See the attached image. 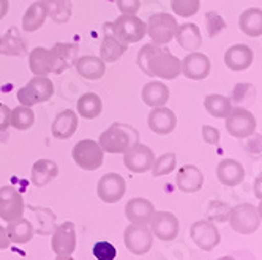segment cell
Listing matches in <instances>:
<instances>
[{
	"label": "cell",
	"mask_w": 262,
	"mask_h": 260,
	"mask_svg": "<svg viewBox=\"0 0 262 260\" xmlns=\"http://www.w3.org/2000/svg\"><path fill=\"white\" fill-rule=\"evenodd\" d=\"M0 55H8V57H26L27 55V43L17 27H10L0 36Z\"/></svg>",
	"instance_id": "603a6c76"
},
{
	"label": "cell",
	"mask_w": 262,
	"mask_h": 260,
	"mask_svg": "<svg viewBox=\"0 0 262 260\" xmlns=\"http://www.w3.org/2000/svg\"><path fill=\"white\" fill-rule=\"evenodd\" d=\"M59 175V166L52 159H38L35 161L32 166V172H30V180L32 184L36 188H43L48 183H51L55 177Z\"/></svg>",
	"instance_id": "4316f807"
},
{
	"label": "cell",
	"mask_w": 262,
	"mask_h": 260,
	"mask_svg": "<svg viewBox=\"0 0 262 260\" xmlns=\"http://www.w3.org/2000/svg\"><path fill=\"white\" fill-rule=\"evenodd\" d=\"M238 29L250 38H259L262 36V10L260 8H248L238 17Z\"/></svg>",
	"instance_id": "4dcf8cb0"
},
{
	"label": "cell",
	"mask_w": 262,
	"mask_h": 260,
	"mask_svg": "<svg viewBox=\"0 0 262 260\" xmlns=\"http://www.w3.org/2000/svg\"><path fill=\"white\" fill-rule=\"evenodd\" d=\"M76 112L85 120H93L100 117L103 112V101L100 95L93 93V91H87V93L81 95L76 104Z\"/></svg>",
	"instance_id": "d6a6232c"
},
{
	"label": "cell",
	"mask_w": 262,
	"mask_h": 260,
	"mask_svg": "<svg viewBox=\"0 0 262 260\" xmlns=\"http://www.w3.org/2000/svg\"><path fill=\"white\" fill-rule=\"evenodd\" d=\"M116 5L122 14H136L141 8V0H116Z\"/></svg>",
	"instance_id": "60d3db41"
},
{
	"label": "cell",
	"mask_w": 262,
	"mask_h": 260,
	"mask_svg": "<svg viewBox=\"0 0 262 260\" xmlns=\"http://www.w3.org/2000/svg\"><path fill=\"white\" fill-rule=\"evenodd\" d=\"M176 183L182 193H198L204 184V175L199 171V167L193 164H185L177 172Z\"/></svg>",
	"instance_id": "cb8c5ba5"
},
{
	"label": "cell",
	"mask_w": 262,
	"mask_h": 260,
	"mask_svg": "<svg viewBox=\"0 0 262 260\" xmlns=\"http://www.w3.org/2000/svg\"><path fill=\"white\" fill-rule=\"evenodd\" d=\"M176 166H177V156H176V153H172V152L163 153L161 156L155 158L150 172L154 174V177L169 175L176 169Z\"/></svg>",
	"instance_id": "74e56055"
},
{
	"label": "cell",
	"mask_w": 262,
	"mask_h": 260,
	"mask_svg": "<svg viewBox=\"0 0 262 260\" xmlns=\"http://www.w3.org/2000/svg\"><path fill=\"white\" fill-rule=\"evenodd\" d=\"M148 128L150 131H154L158 136H167L171 134L176 126H177V115L174 114V110L169 107L161 106V107H154L150 110L147 119Z\"/></svg>",
	"instance_id": "e0dca14e"
},
{
	"label": "cell",
	"mask_w": 262,
	"mask_h": 260,
	"mask_svg": "<svg viewBox=\"0 0 262 260\" xmlns=\"http://www.w3.org/2000/svg\"><path fill=\"white\" fill-rule=\"evenodd\" d=\"M48 17L55 22V24H67L73 13V5L71 0H43Z\"/></svg>",
	"instance_id": "d590c367"
},
{
	"label": "cell",
	"mask_w": 262,
	"mask_h": 260,
	"mask_svg": "<svg viewBox=\"0 0 262 260\" xmlns=\"http://www.w3.org/2000/svg\"><path fill=\"white\" fill-rule=\"evenodd\" d=\"M257 213H259V216L262 218V200H260V203H259V207H257Z\"/></svg>",
	"instance_id": "681fc988"
},
{
	"label": "cell",
	"mask_w": 262,
	"mask_h": 260,
	"mask_svg": "<svg viewBox=\"0 0 262 260\" xmlns=\"http://www.w3.org/2000/svg\"><path fill=\"white\" fill-rule=\"evenodd\" d=\"M201 0H171L172 11L180 17H191L198 14Z\"/></svg>",
	"instance_id": "f35d334b"
},
{
	"label": "cell",
	"mask_w": 262,
	"mask_h": 260,
	"mask_svg": "<svg viewBox=\"0 0 262 260\" xmlns=\"http://www.w3.org/2000/svg\"><path fill=\"white\" fill-rule=\"evenodd\" d=\"M204 107L213 119H226L232 110V100L224 95H207L204 98Z\"/></svg>",
	"instance_id": "e575fe53"
},
{
	"label": "cell",
	"mask_w": 262,
	"mask_h": 260,
	"mask_svg": "<svg viewBox=\"0 0 262 260\" xmlns=\"http://www.w3.org/2000/svg\"><path fill=\"white\" fill-rule=\"evenodd\" d=\"M10 119H11V109L0 103V133L7 131V129L10 128Z\"/></svg>",
	"instance_id": "7bdbcfd3"
},
{
	"label": "cell",
	"mask_w": 262,
	"mask_h": 260,
	"mask_svg": "<svg viewBox=\"0 0 262 260\" xmlns=\"http://www.w3.org/2000/svg\"><path fill=\"white\" fill-rule=\"evenodd\" d=\"M201 134H202L204 142L209 145H216L220 142V131L210 125H204L201 129Z\"/></svg>",
	"instance_id": "b9f144b4"
},
{
	"label": "cell",
	"mask_w": 262,
	"mask_h": 260,
	"mask_svg": "<svg viewBox=\"0 0 262 260\" xmlns=\"http://www.w3.org/2000/svg\"><path fill=\"white\" fill-rule=\"evenodd\" d=\"M126 193V181L120 174L109 172L98 180L97 194L104 203H117Z\"/></svg>",
	"instance_id": "7c38bea8"
},
{
	"label": "cell",
	"mask_w": 262,
	"mask_h": 260,
	"mask_svg": "<svg viewBox=\"0 0 262 260\" xmlns=\"http://www.w3.org/2000/svg\"><path fill=\"white\" fill-rule=\"evenodd\" d=\"M169 87L161 81H152L147 82L141 91V98L145 106L148 107H161L166 106V103L169 101Z\"/></svg>",
	"instance_id": "83f0119b"
},
{
	"label": "cell",
	"mask_w": 262,
	"mask_h": 260,
	"mask_svg": "<svg viewBox=\"0 0 262 260\" xmlns=\"http://www.w3.org/2000/svg\"><path fill=\"white\" fill-rule=\"evenodd\" d=\"M10 238H8V233H7V229L0 226V251L4 249H8L10 248Z\"/></svg>",
	"instance_id": "f6af8a7d"
},
{
	"label": "cell",
	"mask_w": 262,
	"mask_h": 260,
	"mask_svg": "<svg viewBox=\"0 0 262 260\" xmlns=\"http://www.w3.org/2000/svg\"><path fill=\"white\" fill-rule=\"evenodd\" d=\"M190 235L202 251H212L220 243V232L210 221H196L190 229Z\"/></svg>",
	"instance_id": "ac0fdd59"
},
{
	"label": "cell",
	"mask_w": 262,
	"mask_h": 260,
	"mask_svg": "<svg viewBox=\"0 0 262 260\" xmlns=\"http://www.w3.org/2000/svg\"><path fill=\"white\" fill-rule=\"evenodd\" d=\"M55 260H74L71 255H57V258Z\"/></svg>",
	"instance_id": "c3c4849f"
},
{
	"label": "cell",
	"mask_w": 262,
	"mask_h": 260,
	"mask_svg": "<svg viewBox=\"0 0 262 260\" xmlns=\"http://www.w3.org/2000/svg\"><path fill=\"white\" fill-rule=\"evenodd\" d=\"M139 142V133L126 123H112L106 131L98 137V144L104 153H120L123 155L131 147Z\"/></svg>",
	"instance_id": "7a4b0ae2"
},
{
	"label": "cell",
	"mask_w": 262,
	"mask_h": 260,
	"mask_svg": "<svg viewBox=\"0 0 262 260\" xmlns=\"http://www.w3.org/2000/svg\"><path fill=\"white\" fill-rule=\"evenodd\" d=\"M78 126H79L78 112H74L73 109H65L55 115V119L52 120V125H51L52 137L57 140H67L73 137Z\"/></svg>",
	"instance_id": "d6986e66"
},
{
	"label": "cell",
	"mask_w": 262,
	"mask_h": 260,
	"mask_svg": "<svg viewBox=\"0 0 262 260\" xmlns=\"http://www.w3.org/2000/svg\"><path fill=\"white\" fill-rule=\"evenodd\" d=\"M228 218L231 222V227L242 235L256 232L260 224V216L257 213V208L251 205V203H242V205L234 207L229 211Z\"/></svg>",
	"instance_id": "ba28073f"
},
{
	"label": "cell",
	"mask_w": 262,
	"mask_h": 260,
	"mask_svg": "<svg viewBox=\"0 0 262 260\" xmlns=\"http://www.w3.org/2000/svg\"><path fill=\"white\" fill-rule=\"evenodd\" d=\"M35 123V114L32 107L29 106H17L11 109V119H10V126L17 129V131H27Z\"/></svg>",
	"instance_id": "8d00e7d4"
},
{
	"label": "cell",
	"mask_w": 262,
	"mask_h": 260,
	"mask_svg": "<svg viewBox=\"0 0 262 260\" xmlns=\"http://www.w3.org/2000/svg\"><path fill=\"white\" fill-rule=\"evenodd\" d=\"M136 63L147 76H154L166 81H174L182 74V63L179 57L164 46L148 43L138 52Z\"/></svg>",
	"instance_id": "6da1fadb"
},
{
	"label": "cell",
	"mask_w": 262,
	"mask_h": 260,
	"mask_svg": "<svg viewBox=\"0 0 262 260\" xmlns=\"http://www.w3.org/2000/svg\"><path fill=\"white\" fill-rule=\"evenodd\" d=\"M254 196L257 197V199H260L262 200V172L257 175V178H256V181H254Z\"/></svg>",
	"instance_id": "bcb514c9"
},
{
	"label": "cell",
	"mask_w": 262,
	"mask_h": 260,
	"mask_svg": "<svg viewBox=\"0 0 262 260\" xmlns=\"http://www.w3.org/2000/svg\"><path fill=\"white\" fill-rule=\"evenodd\" d=\"M54 57H55V74H62L67 71L74 60L78 59V46L71 43H57L52 48Z\"/></svg>",
	"instance_id": "1f68e13d"
},
{
	"label": "cell",
	"mask_w": 262,
	"mask_h": 260,
	"mask_svg": "<svg viewBox=\"0 0 262 260\" xmlns=\"http://www.w3.org/2000/svg\"><path fill=\"white\" fill-rule=\"evenodd\" d=\"M179 219L171 211H155L154 218L150 221V230L154 237L163 240V241H171L179 235Z\"/></svg>",
	"instance_id": "2e32d148"
},
{
	"label": "cell",
	"mask_w": 262,
	"mask_h": 260,
	"mask_svg": "<svg viewBox=\"0 0 262 260\" xmlns=\"http://www.w3.org/2000/svg\"><path fill=\"white\" fill-rule=\"evenodd\" d=\"M51 248L57 255H71L76 251V227L71 221H65L54 230Z\"/></svg>",
	"instance_id": "5bb4252c"
},
{
	"label": "cell",
	"mask_w": 262,
	"mask_h": 260,
	"mask_svg": "<svg viewBox=\"0 0 262 260\" xmlns=\"http://www.w3.org/2000/svg\"><path fill=\"white\" fill-rule=\"evenodd\" d=\"M128 44L122 41L117 33L112 29V22H106L103 26V41L100 44V59L106 63L117 62L126 52Z\"/></svg>",
	"instance_id": "4fadbf2b"
},
{
	"label": "cell",
	"mask_w": 262,
	"mask_h": 260,
	"mask_svg": "<svg viewBox=\"0 0 262 260\" xmlns=\"http://www.w3.org/2000/svg\"><path fill=\"white\" fill-rule=\"evenodd\" d=\"M7 233H8L10 241H13V243L24 245L27 241H30L33 237V226L29 219L19 218V219H14V221L8 222Z\"/></svg>",
	"instance_id": "836d02e7"
},
{
	"label": "cell",
	"mask_w": 262,
	"mask_h": 260,
	"mask_svg": "<svg viewBox=\"0 0 262 260\" xmlns=\"http://www.w3.org/2000/svg\"><path fill=\"white\" fill-rule=\"evenodd\" d=\"M155 153L150 147L144 144H135L128 152L123 153V164L133 174H145L152 169Z\"/></svg>",
	"instance_id": "30bf717a"
},
{
	"label": "cell",
	"mask_w": 262,
	"mask_h": 260,
	"mask_svg": "<svg viewBox=\"0 0 262 260\" xmlns=\"http://www.w3.org/2000/svg\"><path fill=\"white\" fill-rule=\"evenodd\" d=\"M123 241L126 249L135 254V255H142L147 254L152 249L154 245V233L147 226L142 224H129L125 229L123 233Z\"/></svg>",
	"instance_id": "9c48e42d"
},
{
	"label": "cell",
	"mask_w": 262,
	"mask_h": 260,
	"mask_svg": "<svg viewBox=\"0 0 262 260\" xmlns=\"http://www.w3.org/2000/svg\"><path fill=\"white\" fill-rule=\"evenodd\" d=\"M182 63V74L185 78H188L191 81H202L210 74L212 69V63L210 59L202 52H190L183 60H180Z\"/></svg>",
	"instance_id": "9a60e30c"
},
{
	"label": "cell",
	"mask_w": 262,
	"mask_h": 260,
	"mask_svg": "<svg viewBox=\"0 0 262 260\" xmlns=\"http://www.w3.org/2000/svg\"><path fill=\"white\" fill-rule=\"evenodd\" d=\"M224 120H226L224 123L226 131L235 139H247L256 133V117L243 107H232L229 115Z\"/></svg>",
	"instance_id": "52a82bcc"
},
{
	"label": "cell",
	"mask_w": 262,
	"mask_h": 260,
	"mask_svg": "<svg viewBox=\"0 0 262 260\" xmlns=\"http://www.w3.org/2000/svg\"><path fill=\"white\" fill-rule=\"evenodd\" d=\"M74 68L81 78L87 81H98L106 73V62L95 55H82V57L74 60Z\"/></svg>",
	"instance_id": "d4e9b609"
},
{
	"label": "cell",
	"mask_w": 262,
	"mask_h": 260,
	"mask_svg": "<svg viewBox=\"0 0 262 260\" xmlns=\"http://www.w3.org/2000/svg\"><path fill=\"white\" fill-rule=\"evenodd\" d=\"M145 26H147L148 38H152V43L158 46L169 44L174 40L176 32L179 29V22L176 19V16L169 13L152 14L148 17V21L145 22Z\"/></svg>",
	"instance_id": "5b68a950"
},
{
	"label": "cell",
	"mask_w": 262,
	"mask_h": 260,
	"mask_svg": "<svg viewBox=\"0 0 262 260\" xmlns=\"http://www.w3.org/2000/svg\"><path fill=\"white\" fill-rule=\"evenodd\" d=\"M8 8H10V2L8 0H0V21L4 19L8 13Z\"/></svg>",
	"instance_id": "7dc6e473"
},
{
	"label": "cell",
	"mask_w": 262,
	"mask_h": 260,
	"mask_svg": "<svg viewBox=\"0 0 262 260\" xmlns=\"http://www.w3.org/2000/svg\"><path fill=\"white\" fill-rule=\"evenodd\" d=\"M29 68L33 76L55 74V57L52 49L38 46L29 52Z\"/></svg>",
	"instance_id": "ffe728a7"
},
{
	"label": "cell",
	"mask_w": 262,
	"mask_h": 260,
	"mask_svg": "<svg viewBox=\"0 0 262 260\" xmlns=\"http://www.w3.org/2000/svg\"><path fill=\"white\" fill-rule=\"evenodd\" d=\"M174 40L179 43V46L185 51L188 52H194V51H199V48L202 46V35H201V30L196 24H180L177 32H176V36Z\"/></svg>",
	"instance_id": "f1b7e54d"
},
{
	"label": "cell",
	"mask_w": 262,
	"mask_h": 260,
	"mask_svg": "<svg viewBox=\"0 0 262 260\" xmlns=\"http://www.w3.org/2000/svg\"><path fill=\"white\" fill-rule=\"evenodd\" d=\"M207 21H209V33H210V36L218 35L220 30L224 27V26H218V24H216L218 21H223V19H221V17H220L215 11H210V13L207 14Z\"/></svg>",
	"instance_id": "ee69618b"
},
{
	"label": "cell",
	"mask_w": 262,
	"mask_h": 260,
	"mask_svg": "<svg viewBox=\"0 0 262 260\" xmlns=\"http://www.w3.org/2000/svg\"><path fill=\"white\" fill-rule=\"evenodd\" d=\"M26 211V203L23 194L13 186L0 188V218L2 221H14L23 218Z\"/></svg>",
	"instance_id": "8fae6325"
},
{
	"label": "cell",
	"mask_w": 262,
	"mask_h": 260,
	"mask_svg": "<svg viewBox=\"0 0 262 260\" xmlns=\"http://www.w3.org/2000/svg\"><path fill=\"white\" fill-rule=\"evenodd\" d=\"M218 260H234L232 257H221V258H218Z\"/></svg>",
	"instance_id": "f907efd6"
},
{
	"label": "cell",
	"mask_w": 262,
	"mask_h": 260,
	"mask_svg": "<svg viewBox=\"0 0 262 260\" xmlns=\"http://www.w3.org/2000/svg\"><path fill=\"white\" fill-rule=\"evenodd\" d=\"M54 95V82L48 76H33L24 87L17 90V101L23 106L33 107L46 103Z\"/></svg>",
	"instance_id": "277c9868"
},
{
	"label": "cell",
	"mask_w": 262,
	"mask_h": 260,
	"mask_svg": "<svg viewBox=\"0 0 262 260\" xmlns=\"http://www.w3.org/2000/svg\"><path fill=\"white\" fill-rule=\"evenodd\" d=\"M71 158L78 167L82 171L93 172L100 169L104 162V150L98 140L92 139H82L78 144H74L71 150Z\"/></svg>",
	"instance_id": "3957f363"
},
{
	"label": "cell",
	"mask_w": 262,
	"mask_h": 260,
	"mask_svg": "<svg viewBox=\"0 0 262 260\" xmlns=\"http://www.w3.org/2000/svg\"><path fill=\"white\" fill-rule=\"evenodd\" d=\"M216 177L224 186H238L245 180V169L235 159H223L216 167Z\"/></svg>",
	"instance_id": "484cf974"
},
{
	"label": "cell",
	"mask_w": 262,
	"mask_h": 260,
	"mask_svg": "<svg viewBox=\"0 0 262 260\" xmlns=\"http://www.w3.org/2000/svg\"><path fill=\"white\" fill-rule=\"evenodd\" d=\"M112 29L128 46L141 41L147 35L145 22L136 14H120L119 17H116V21H112Z\"/></svg>",
	"instance_id": "8992f818"
},
{
	"label": "cell",
	"mask_w": 262,
	"mask_h": 260,
	"mask_svg": "<svg viewBox=\"0 0 262 260\" xmlns=\"http://www.w3.org/2000/svg\"><path fill=\"white\" fill-rule=\"evenodd\" d=\"M154 213H155L154 203L144 197L131 199L125 205V216L131 224H142V226L150 224Z\"/></svg>",
	"instance_id": "44dd1931"
},
{
	"label": "cell",
	"mask_w": 262,
	"mask_h": 260,
	"mask_svg": "<svg viewBox=\"0 0 262 260\" xmlns=\"http://www.w3.org/2000/svg\"><path fill=\"white\" fill-rule=\"evenodd\" d=\"M48 19V11L43 0H36L33 2L23 16V29L27 33H33L40 30Z\"/></svg>",
	"instance_id": "f546056e"
},
{
	"label": "cell",
	"mask_w": 262,
	"mask_h": 260,
	"mask_svg": "<svg viewBox=\"0 0 262 260\" xmlns=\"http://www.w3.org/2000/svg\"><path fill=\"white\" fill-rule=\"evenodd\" d=\"M254 54L247 44H234L224 52V65L231 71H245L253 65Z\"/></svg>",
	"instance_id": "7402d4cb"
},
{
	"label": "cell",
	"mask_w": 262,
	"mask_h": 260,
	"mask_svg": "<svg viewBox=\"0 0 262 260\" xmlns=\"http://www.w3.org/2000/svg\"><path fill=\"white\" fill-rule=\"evenodd\" d=\"M92 252L97 260H114L117 255L116 246L109 241H97L92 248Z\"/></svg>",
	"instance_id": "ab89813d"
}]
</instances>
